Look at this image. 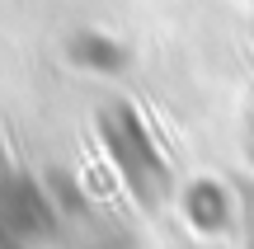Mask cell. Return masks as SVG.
I'll return each instance as SVG.
<instances>
[{
	"instance_id": "3",
	"label": "cell",
	"mask_w": 254,
	"mask_h": 249,
	"mask_svg": "<svg viewBox=\"0 0 254 249\" xmlns=\"http://www.w3.org/2000/svg\"><path fill=\"white\" fill-rule=\"evenodd\" d=\"M71 56L80 66H90V71H118V66H123V47H113L109 38H94V33L75 38V43H71Z\"/></svg>"
},
{
	"instance_id": "1",
	"label": "cell",
	"mask_w": 254,
	"mask_h": 249,
	"mask_svg": "<svg viewBox=\"0 0 254 249\" xmlns=\"http://www.w3.org/2000/svg\"><path fill=\"white\" fill-rule=\"evenodd\" d=\"M99 137H104V146H109L113 169H118L123 184L132 188V198L141 207H160L165 198H170L174 179H170L165 155L155 150L151 132L141 127V118H136L127 103H109V108H99Z\"/></svg>"
},
{
	"instance_id": "2",
	"label": "cell",
	"mask_w": 254,
	"mask_h": 249,
	"mask_svg": "<svg viewBox=\"0 0 254 249\" xmlns=\"http://www.w3.org/2000/svg\"><path fill=\"white\" fill-rule=\"evenodd\" d=\"M184 212H189V221L198 226V231H226L231 221V198L221 184H193L189 193H184Z\"/></svg>"
}]
</instances>
